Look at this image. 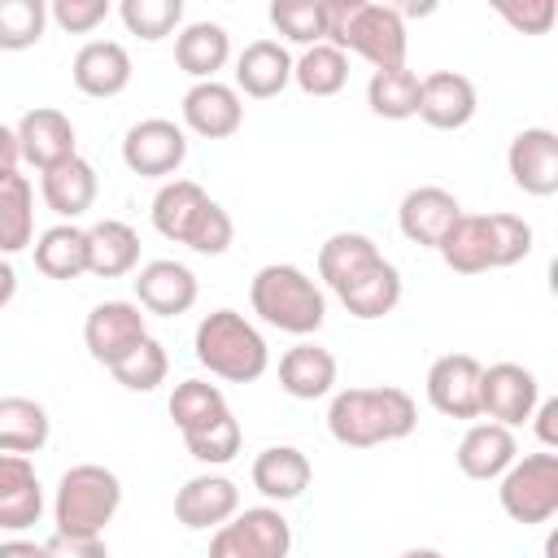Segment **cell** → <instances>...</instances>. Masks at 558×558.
I'll return each mask as SVG.
<instances>
[{"instance_id": "9c48e42d", "label": "cell", "mask_w": 558, "mask_h": 558, "mask_svg": "<svg viewBox=\"0 0 558 558\" xmlns=\"http://www.w3.org/2000/svg\"><path fill=\"white\" fill-rule=\"evenodd\" d=\"M541 401V384L527 366L519 362H493L484 366L480 375V414H488V423H501V427H519L532 418Z\"/></svg>"}, {"instance_id": "603a6c76", "label": "cell", "mask_w": 558, "mask_h": 558, "mask_svg": "<svg viewBox=\"0 0 558 558\" xmlns=\"http://www.w3.org/2000/svg\"><path fill=\"white\" fill-rule=\"evenodd\" d=\"M279 388L296 401H318L336 388V353L318 340H296L279 357Z\"/></svg>"}, {"instance_id": "d6a6232c", "label": "cell", "mask_w": 558, "mask_h": 558, "mask_svg": "<svg viewBox=\"0 0 558 558\" xmlns=\"http://www.w3.org/2000/svg\"><path fill=\"white\" fill-rule=\"evenodd\" d=\"M209 201V192L196 183V179H166L153 196V227L161 240L170 244H183L192 218L201 214V205Z\"/></svg>"}, {"instance_id": "3957f363", "label": "cell", "mask_w": 558, "mask_h": 558, "mask_svg": "<svg viewBox=\"0 0 558 558\" xmlns=\"http://www.w3.org/2000/svg\"><path fill=\"white\" fill-rule=\"evenodd\" d=\"M248 305L266 327H279L288 336H314L327 323V296L323 288L292 262H270L248 283Z\"/></svg>"}, {"instance_id": "7c38bea8", "label": "cell", "mask_w": 558, "mask_h": 558, "mask_svg": "<svg viewBox=\"0 0 558 558\" xmlns=\"http://www.w3.org/2000/svg\"><path fill=\"white\" fill-rule=\"evenodd\" d=\"M131 283H135V305H140L144 314H157V318H179V314H187V310L196 305V292H201L196 275H192L183 262H174V257L144 262Z\"/></svg>"}, {"instance_id": "30bf717a", "label": "cell", "mask_w": 558, "mask_h": 558, "mask_svg": "<svg viewBox=\"0 0 558 558\" xmlns=\"http://www.w3.org/2000/svg\"><path fill=\"white\" fill-rule=\"evenodd\" d=\"M148 336V314L135 301H100L83 323V344L100 366L122 362Z\"/></svg>"}, {"instance_id": "e575fe53", "label": "cell", "mask_w": 558, "mask_h": 558, "mask_svg": "<svg viewBox=\"0 0 558 558\" xmlns=\"http://www.w3.org/2000/svg\"><path fill=\"white\" fill-rule=\"evenodd\" d=\"M366 105L375 118L401 122L418 113V74L410 65H392V70H371L366 83Z\"/></svg>"}, {"instance_id": "ee69618b", "label": "cell", "mask_w": 558, "mask_h": 558, "mask_svg": "<svg viewBox=\"0 0 558 558\" xmlns=\"http://www.w3.org/2000/svg\"><path fill=\"white\" fill-rule=\"evenodd\" d=\"M488 240H493V270L519 266L532 253V222L519 214H488Z\"/></svg>"}, {"instance_id": "e0dca14e", "label": "cell", "mask_w": 558, "mask_h": 558, "mask_svg": "<svg viewBox=\"0 0 558 558\" xmlns=\"http://www.w3.org/2000/svg\"><path fill=\"white\" fill-rule=\"evenodd\" d=\"M235 510H240V488H235V480L214 475V471L192 475V480L174 493V519H179L187 532H214V527H222L227 519H235Z\"/></svg>"}, {"instance_id": "5b68a950", "label": "cell", "mask_w": 558, "mask_h": 558, "mask_svg": "<svg viewBox=\"0 0 558 558\" xmlns=\"http://www.w3.org/2000/svg\"><path fill=\"white\" fill-rule=\"evenodd\" d=\"M122 506V480L100 462H78L57 480L52 523L61 536H105Z\"/></svg>"}, {"instance_id": "8d00e7d4", "label": "cell", "mask_w": 558, "mask_h": 558, "mask_svg": "<svg viewBox=\"0 0 558 558\" xmlns=\"http://www.w3.org/2000/svg\"><path fill=\"white\" fill-rule=\"evenodd\" d=\"M292 83L314 100L336 96L349 83V57L336 44H314L292 61Z\"/></svg>"}, {"instance_id": "52a82bcc", "label": "cell", "mask_w": 558, "mask_h": 558, "mask_svg": "<svg viewBox=\"0 0 558 558\" xmlns=\"http://www.w3.org/2000/svg\"><path fill=\"white\" fill-rule=\"evenodd\" d=\"M292 554V523L279 506H248L235 510L209 536V558H288Z\"/></svg>"}, {"instance_id": "83f0119b", "label": "cell", "mask_w": 558, "mask_h": 558, "mask_svg": "<svg viewBox=\"0 0 558 558\" xmlns=\"http://www.w3.org/2000/svg\"><path fill=\"white\" fill-rule=\"evenodd\" d=\"M340 296V305L353 314V318H362V323H371V318H384V314H392L397 305H401V270L388 262V257H379V262H371L344 292H336Z\"/></svg>"}, {"instance_id": "ab89813d", "label": "cell", "mask_w": 558, "mask_h": 558, "mask_svg": "<svg viewBox=\"0 0 558 558\" xmlns=\"http://www.w3.org/2000/svg\"><path fill=\"white\" fill-rule=\"evenodd\" d=\"M118 17L131 35H140L144 44H157L166 35H179L183 26V0H122Z\"/></svg>"}, {"instance_id": "bcb514c9", "label": "cell", "mask_w": 558, "mask_h": 558, "mask_svg": "<svg viewBox=\"0 0 558 558\" xmlns=\"http://www.w3.org/2000/svg\"><path fill=\"white\" fill-rule=\"evenodd\" d=\"M497 13H501L514 31H523V35H545V31L554 26V17H558V4H554V0H523V4L501 0Z\"/></svg>"}, {"instance_id": "d6986e66", "label": "cell", "mask_w": 558, "mask_h": 558, "mask_svg": "<svg viewBox=\"0 0 558 558\" xmlns=\"http://www.w3.org/2000/svg\"><path fill=\"white\" fill-rule=\"evenodd\" d=\"M240 122H244V100H240V92L231 83L209 78V83H192L183 92V126L192 135L227 140V135L240 131Z\"/></svg>"}, {"instance_id": "ba28073f", "label": "cell", "mask_w": 558, "mask_h": 558, "mask_svg": "<svg viewBox=\"0 0 558 558\" xmlns=\"http://www.w3.org/2000/svg\"><path fill=\"white\" fill-rule=\"evenodd\" d=\"M187 157V131L170 118H140L122 135V161L140 179H170Z\"/></svg>"}, {"instance_id": "8992f818", "label": "cell", "mask_w": 558, "mask_h": 558, "mask_svg": "<svg viewBox=\"0 0 558 558\" xmlns=\"http://www.w3.org/2000/svg\"><path fill=\"white\" fill-rule=\"evenodd\" d=\"M497 501L523 527L549 523L558 514V453H523V458H514L506 466V475L497 480Z\"/></svg>"}, {"instance_id": "f5cc1de1", "label": "cell", "mask_w": 558, "mask_h": 558, "mask_svg": "<svg viewBox=\"0 0 558 558\" xmlns=\"http://www.w3.org/2000/svg\"><path fill=\"white\" fill-rule=\"evenodd\" d=\"M397 558H445V554H440V549H427V545H423V549H405V554H397Z\"/></svg>"}, {"instance_id": "f35d334b", "label": "cell", "mask_w": 558, "mask_h": 558, "mask_svg": "<svg viewBox=\"0 0 558 558\" xmlns=\"http://www.w3.org/2000/svg\"><path fill=\"white\" fill-rule=\"evenodd\" d=\"M270 22L283 39H292L301 48L327 44V0H275Z\"/></svg>"}, {"instance_id": "5bb4252c", "label": "cell", "mask_w": 558, "mask_h": 558, "mask_svg": "<svg viewBox=\"0 0 558 558\" xmlns=\"http://www.w3.org/2000/svg\"><path fill=\"white\" fill-rule=\"evenodd\" d=\"M462 218V205L449 187H436V183H423V187H410L397 205V227L410 244L418 248H440V240L449 235V227Z\"/></svg>"}, {"instance_id": "b9f144b4", "label": "cell", "mask_w": 558, "mask_h": 558, "mask_svg": "<svg viewBox=\"0 0 558 558\" xmlns=\"http://www.w3.org/2000/svg\"><path fill=\"white\" fill-rule=\"evenodd\" d=\"M240 440H244V432H240V418H235V414H222L218 423H209V427L183 436L187 453H192L196 462H205V466H222V462H231V458L240 453Z\"/></svg>"}, {"instance_id": "f546056e", "label": "cell", "mask_w": 558, "mask_h": 558, "mask_svg": "<svg viewBox=\"0 0 558 558\" xmlns=\"http://www.w3.org/2000/svg\"><path fill=\"white\" fill-rule=\"evenodd\" d=\"M384 253H379V244L371 240V235H362V231H336V235H327L323 240V248H318V279L331 288V292H344L371 262H379Z\"/></svg>"}, {"instance_id": "6da1fadb", "label": "cell", "mask_w": 558, "mask_h": 558, "mask_svg": "<svg viewBox=\"0 0 558 558\" xmlns=\"http://www.w3.org/2000/svg\"><path fill=\"white\" fill-rule=\"evenodd\" d=\"M418 427V405L405 388H344L327 405V432L344 449H375L405 440Z\"/></svg>"}, {"instance_id": "2e32d148", "label": "cell", "mask_w": 558, "mask_h": 558, "mask_svg": "<svg viewBox=\"0 0 558 558\" xmlns=\"http://www.w3.org/2000/svg\"><path fill=\"white\" fill-rule=\"evenodd\" d=\"M480 100H475V83L458 70H432L418 78V113L427 126L436 131H462L475 118Z\"/></svg>"}, {"instance_id": "d590c367", "label": "cell", "mask_w": 558, "mask_h": 558, "mask_svg": "<svg viewBox=\"0 0 558 558\" xmlns=\"http://www.w3.org/2000/svg\"><path fill=\"white\" fill-rule=\"evenodd\" d=\"M222 414H231V405H227V397H222L218 384H209V379H183V384H174V392H170V418H174L179 436L201 432V427L218 423Z\"/></svg>"}, {"instance_id": "7bdbcfd3", "label": "cell", "mask_w": 558, "mask_h": 558, "mask_svg": "<svg viewBox=\"0 0 558 558\" xmlns=\"http://www.w3.org/2000/svg\"><path fill=\"white\" fill-rule=\"evenodd\" d=\"M231 240H235V222H231V214H227L218 201H205L201 214L192 218L187 235H183V244H187L192 253H201V257H218V253H227Z\"/></svg>"}, {"instance_id": "f907efd6", "label": "cell", "mask_w": 558, "mask_h": 558, "mask_svg": "<svg viewBox=\"0 0 558 558\" xmlns=\"http://www.w3.org/2000/svg\"><path fill=\"white\" fill-rule=\"evenodd\" d=\"M0 558H44V545L13 536V541H0Z\"/></svg>"}, {"instance_id": "836d02e7", "label": "cell", "mask_w": 558, "mask_h": 558, "mask_svg": "<svg viewBox=\"0 0 558 558\" xmlns=\"http://www.w3.org/2000/svg\"><path fill=\"white\" fill-rule=\"evenodd\" d=\"M35 244V187L26 174L0 183V257H13Z\"/></svg>"}, {"instance_id": "7402d4cb", "label": "cell", "mask_w": 558, "mask_h": 558, "mask_svg": "<svg viewBox=\"0 0 558 558\" xmlns=\"http://www.w3.org/2000/svg\"><path fill=\"white\" fill-rule=\"evenodd\" d=\"M514 458H519L514 432L501 423H471L458 440V453H453V462L466 480H501Z\"/></svg>"}, {"instance_id": "db71d44e", "label": "cell", "mask_w": 558, "mask_h": 558, "mask_svg": "<svg viewBox=\"0 0 558 558\" xmlns=\"http://www.w3.org/2000/svg\"><path fill=\"white\" fill-rule=\"evenodd\" d=\"M545 558H558V536L549 532V541H545Z\"/></svg>"}, {"instance_id": "60d3db41", "label": "cell", "mask_w": 558, "mask_h": 558, "mask_svg": "<svg viewBox=\"0 0 558 558\" xmlns=\"http://www.w3.org/2000/svg\"><path fill=\"white\" fill-rule=\"evenodd\" d=\"M48 4L44 0H0V52H26L44 39Z\"/></svg>"}, {"instance_id": "9a60e30c", "label": "cell", "mask_w": 558, "mask_h": 558, "mask_svg": "<svg viewBox=\"0 0 558 558\" xmlns=\"http://www.w3.org/2000/svg\"><path fill=\"white\" fill-rule=\"evenodd\" d=\"M506 170L519 192L554 196L558 192V135L549 126H523L506 148Z\"/></svg>"}, {"instance_id": "ffe728a7", "label": "cell", "mask_w": 558, "mask_h": 558, "mask_svg": "<svg viewBox=\"0 0 558 558\" xmlns=\"http://www.w3.org/2000/svg\"><path fill=\"white\" fill-rule=\"evenodd\" d=\"M44 514V484L35 475V462L22 453H0V527L26 532Z\"/></svg>"}, {"instance_id": "277c9868", "label": "cell", "mask_w": 558, "mask_h": 558, "mask_svg": "<svg viewBox=\"0 0 558 558\" xmlns=\"http://www.w3.org/2000/svg\"><path fill=\"white\" fill-rule=\"evenodd\" d=\"M192 349H196V362L214 379H227V384H253L270 366L266 336L240 310H214V314H205L196 323Z\"/></svg>"}, {"instance_id": "4fadbf2b", "label": "cell", "mask_w": 558, "mask_h": 558, "mask_svg": "<svg viewBox=\"0 0 558 558\" xmlns=\"http://www.w3.org/2000/svg\"><path fill=\"white\" fill-rule=\"evenodd\" d=\"M480 357L471 353H445L427 371V401L445 418H480Z\"/></svg>"}, {"instance_id": "484cf974", "label": "cell", "mask_w": 558, "mask_h": 558, "mask_svg": "<svg viewBox=\"0 0 558 558\" xmlns=\"http://www.w3.org/2000/svg\"><path fill=\"white\" fill-rule=\"evenodd\" d=\"M174 61L196 83L218 78V70L231 61V35L222 22H187L174 35Z\"/></svg>"}, {"instance_id": "681fc988", "label": "cell", "mask_w": 558, "mask_h": 558, "mask_svg": "<svg viewBox=\"0 0 558 558\" xmlns=\"http://www.w3.org/2000/svg\"><path fill=\"white\" fill-rule=\"evenodd\" d=\"M17 166H22V148H17V131L0 122V183L17 179Z\"/></svg>"}, {"instance_id": "7a4b0ae2", "label": "cell", "mask_w": 558, "mask_h": 558, "mask_svg": "<svg viewBox=\"0 0 558 558\" xmlns=\"http://www.w3.org/2000/svg\"><path fill=\"white\" fill-rule=\"evenodd\" d=\"M327 44L344 57L357 52L375 70L405 65V17L397 4H366V0H327Z\"/></svg>"}, {"instance_id": "ac0fdd59", "label": "cell", "mask_w": 558, "mask_h": 558, "mask_svg": "<svg viewBox=\"0 0 558 558\" xmlns=\"http://www.w3.org/2000/svg\"><path fill=\"white\" fill-rule=\"evenodd\" d=\"M131 52L118 44V39H87L74 61H70V78L83 96L92 100H109V96H122L131 87Z\"/></svg>"}, {"instance_id": "7dc6e473", "label": "cell", "mask_w": 558, "mask_h": 558, "mask_svg": "<svg viewBox=\"0 0 558 558\" xmlns=\"http://www.w3.org/2000/svg\"><path fill=\"white\" fill-rule=\"evenodd\" d=\"M44 558H109V549H105L100 536H61V532H52L44 541Z\"/></svg>"}, {"instance_id": "74e56055", "label": "cell", "mask_w": 558, "mask_h": 558, "mask_svg": "<svg viewBox=\"0 0 558 558\" xmlns=\"http://www.w3.org/2000/svg\"><path fill=\"white\" fill-rule=\"evenodd\" d=\"M109 375L126 388V392H153L157 384H166V375H170V353H166V344L161 340H153V336H144L122 362H113L109 366Z\"/></svg>"}, {"instance_id": "c3c4849f", "label": "cell", "mask_w": 558, "mask_h": 558, "mask_svg": "<svg viewBox=\"0 0 558 558\" xmlns=\"http://www.w3.org/2000/svg\"><path fill=\"white\" fill-rule=\"evenodd\" d=\"M532 427H536V436H541L545 449H558V397L536 401V410H532Z\"/></svg>"}, {"instance_id": "1f68e13d", "label": "cell", "mask_w": 558, "mask_h": 558, "mask_svg": "<svg viewBox=\"0 0 558 558\" xmlns=\"http://www.w3.org/2000/svg\"><path fill=\"white\" fill-rule=\"evenodd\" d=\"M440 262L453 275H484L493 270V240H488V214H462L449 235L440 240Z\"/></svg>"}, {"instance_id": "816d5d0a", "label": "cell", "mask_w": 558, "mask_h": 558, "mask_svg": "<svg viewBox=\"0 0 558 558\" xmlns=\"http://www.w3.org/2000/svg\"><path fill=\"white\" fill-rule=\"evenodd\" d=\"M13 296H17V270H13L9 257H0V310H4Z\"/></svg>"}, {"instance_id": "f1b7e54d", "label": "cell", "mask_w": 558, "mask_h": 558, "mask_svg": "<svg viewBox=\"0 0 558 558\" xmlns=\"http://www.w3.org/2000/svg\"><path fill=\"white\" fill-rule=\"evenodd\" d=\"M31 248H35V270L48 279L70 283V279L87 275V227H78V222H57V227L39 231Z\"/></svg>"}, {"instance_id": "d4e9b609", "label": "cell", "mask_w": 558, "mask_h": 558, "mask_svg": "<svg viewBox=\"0 0 558 558\" xmlns=\"http://www.w3.org/2000/svg\"><path fill=\"white\" fill-rule=\"evenodd\" d=\"M314 480V466L310 458L296 449V445H270L253 458V488L266 497V501H296Z\"/></svg>"}, {"instance_id": "44dd1931", "label": "cell", "mask_w": 558, "mask_h": 558, "mask_svg": "<svg viewBox=\"0 0 558 558\" xmlns=\"http://www.w3.org/2000/svg\"><path fill=\"white\" fill-rule=\"evenodd\" d=\"M96 192H100L96 166H92L87 157H78V153H74L70 161H61V166H52V170L39 174V196H44V205H48L61 222L83 218V214L96 205Z\"/></svg>"}, {"instance_id": "4dcf8cb0", "label": "cell", "mask_w": 558, "mask_h": 558, "mask_svg": "<svg viewBox=\"0 0 558 558\" xmlns=\"http://www.w3.org/2000/svg\"><path fill=\"white\" fill-rule=\"evenodd\" d=\"M52 436V418L31 397H0V453H39Z\"/></svg>"}, {"instance_id": "8fae6325", "label": "cell", "mask_w": 558, "mask_h": 558, "mask_svg": "<svg viewBox=\"0 0 558 558\" xmlns=\"http://www.w3.org/2000/svg\"><path fill=\"white\" fill-rule=\"evenodd\" d=\"M13 131H17L22 161L35 166L39 174L52 170V166H61V161H70V157L78 153L74 122H70L61 109H52V105H35V109H26V113L17 118Z\"/></svg>"}, {"instance_id": "f6af8a7d", "label": "cell", "mask_w": 558, "mask_h": 558, "mask_svg": "<svg viewBox=\"0 0 558 558\" xmlns=\"http://www.w3.org/2000/svg\"><path fill=\"white\" fill-rule=\"evenodd\" d=\"M48 17L70 35H92L109 17V0H52Z\"/></svg>"}, {"instance_id": "4316f807", "label": "cell", "mask_w": 558, "mask_h": 558, "mask_svg": "<svg viewBox=\"0 0 558 558\" xmlns=\"http://www.w3.org/2000/svg\"><path fill=\"white\" fill-rule=\"evenodd\" d=\"M140 266V235L122 218H100L87 227V275L96 279H122Z\"/></svg>"}, {"instance_id": "cb8c5ba5", "label": "cell", "mask_w": 558, "mask_h": 558, "mask_svg": "<svg viewBox=\"0 0 558 558\" xmlns=\"http://www.w3.org/2000/svg\"><path fill=\"white\" fill-rule=\"evenodd\" d=\"M292 83V52L279 39H253L235 57V92L253 100H270Z\"/></svg>"}]
</instances>
